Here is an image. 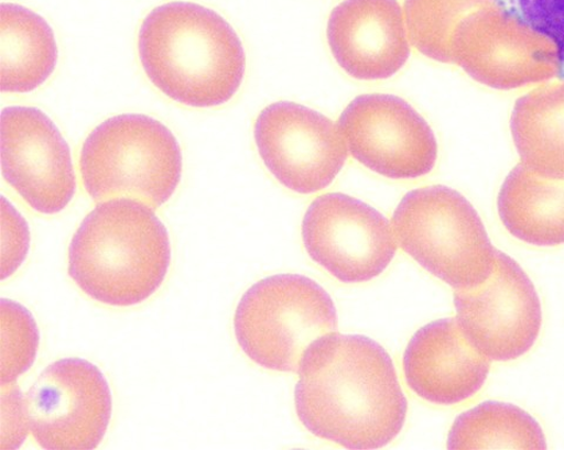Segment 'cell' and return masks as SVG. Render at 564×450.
<instances>
[{
	"label": "cell",
	"mask_w": 564,
	"mask_h": 450,
	"mask_svg": "<svg viewBox=\"0 0 564 450\" xmlns=\"http://www.w3.org/2000/svg\"><path fill=\"white\" fill-rule=\"evenodd\" d=\"M297 374L295 411L313 436L348 449H379L400 436L409 402L379 342L328 333L308 345Z\"/></svg>",
	"instance_id": "6da1fadb"
},
{
	"label": "cell",
	"mask_w": 564,
	"mask_h": 450,
	"mask_svg": "<svg viewBox=\"0 0 564 450\" xmlns=\"http://www.w3.org/2000/svg\"><path fill=\"white\" fill-rule=\"evenodd\" d=\"M138 54L156 90L194 109L231 101L246 74L235 28L217 11L193 2L153 9L140 25Z\"/></svg>",
	"instance_id": "7a4b0ae2"
},
{
	"label": "cell",
	"mask_w": 564,
	"mask_h": 450,
	"mask_svg": "<svg viewBox=\"0 0 564 450\" xmlns=\"http://www.w3.org/2000/svg\"><path fill=\"white\" fill-rule=\"evenodd\" d=\"M172 261L165 224L150 205L118 198L88 213L68 248V275L95 301L143 304L162 287Z\"/></svg>",
	"instance_id": "3957f363"
},
{
	"label": "cell",
	"mask_w": 564,
	"mask_h": 450,
	"mask_svg": "<svg viewBox=\"0 0 564 450\" xmlns=\"http://www.w3.org/2000/svg\"><path fill=\"white\" fill-rule=\"evenodd\" d=\"M84 188L95 201L132 198L165 205L183 177V153L171 130L145 114H119L87 135L79 157Z\"/></svg>",
	"instance_id": "277c9868"
},
{
	"label": "cell",
	"mask_w": 564,
	"mask_h": 450,
	"mask_svg": "<svg viewBox=\"0 0 564 450\" xmlns=\"http://www.w3.org/2000/svg\"><path fill=\"white\" fill-rule=\"evenodd\" d=\"M392 224L402 251L455 290L481 286L496 270L498 250L481 217L454 188L432 185L410 190Z\"/></svg>",
	"instance_id": "5b68a950"
},
{
	"label": "cell",
	"mask_w": 564,
	"mask_h": 450,
	"mask_svg": "<svg viewBox=\"0 0 564 450\" xmlns=\"http://www.w3.org/2000/svg\"><path fill=\"white\" fill-rule=\"evenodd\" d=\"M234 326L241 351L258 366L297 372L308 345L338 331V314L327 290L308 276L276 274L245 292Z\"/></svg>",
	"instance_id": "8992f818"
},
{
	"label": "cell",
	"mask_w": 564,
	"mask_h": 450,
	"mask_svg": "<svg viewBox=\"0 0 564 450\" xmlns=\"http://www.w3.org/2000/svg\"><path fill=\"white\" fill-rule=\"evenodd\" d=\"M452 64L490 89L514 90L561 72L555 43L498 4L476 11L456 28Z\"/></svg>",
	"instance_id": "52a82bcc"
},
{
	"label": "cell",
	"mask_w": 564,
	"mask_h": 450,
	"mask_svg": "<svg viewBox=\"0 0 564 450\" xmlns=\"http://www.w3.org/2000/svg\"><path fill=\"white\" fill-rule=\"evenodd\" d=\"M28 428L48 450L96 449L112 417L108 380L90 361L62 359L46 367L24 399Z\"/></svg>",
	"instance_id": "ba28073f"
},
{
	"label": "cell",
	"mask_w": 564,
	"mask_h": 450,
	"mask_svg": "<svg viewBox=\"0 0 564 450\" xmlns=\"http://www.w3.org/2000/svg\"><path fill=\"white\" fill-rule=\"evenodd\" d=\"M302 234L312 261L344 284L378 278L398 251L391 221L375 207L340 193L312 201Z\"/></svg>",
	"instance_id": "9c48e42d"
},
{
	"label": "cell",
	"mask_w": 564,
	"mask_h": 450,
	"mask_svg": "<svg viewBox=\"0 0 564 450\" xmlns=\"http://www.w3.org/2000/svg\"><path fill=\"white\" fill-rule=\"evenodd\" d=\"M254 142L271 175L297 195H314L330 186L348 158L339 125L293 101L273 102L259 113Z\"/></svg>",
	"instance_id": "30bf717a"
},
{
	"label": "cell",
	"mask_w": 564,
	"mask_h": 450,
	"mask_svg": "<svg viewBox=\"0 0 564 450\" xmlns=\"http://www.w3.org/2000/svg\"><path fill=\"white\" fill-rule=\"evenodd\" d=\"M338 125L351 157L381 177L414 180L430 175L436 165L434 131L398 96H358L348 103Z\"/></svg>",
	"instance_id": "8fae6325"
},
{
	"label": "cell",
	"mask_w": 564,
	"mask_h": 450,
	"mask_svg": "<svg viewBox=\"0 0 564 450\" xmlns=\"http://www.w3.org/2000/svg\"><path fill=\"white\" fill-rule=\"evenodd\" d=\"M456 320L490 361H514L534 348L542 328L539 293L513 257L498 250L496 270L479 287L456 290Z\"/></svg>",
	"instance_id": "7c38bea8"
},
{
	"label": "cell",
	"mask_w": 564,
	"mask_h": 450,
	"mask_svg": "<svg viewBox=\"0 0 564 450\" xmlns=\"http://www.w3.org/2000/svg\"><path fill=\"white\" fill-rule=\"evenodd\" d=\"M2 171L6 182L34 212H63L77 193L70 150L42 110L10 107L2 112Z\"/></svg>",
	"instance_id": "4fadbf2b"
},
{
	"label": "cell",
	"mask_w": 564,
	"mask_h": 450,
	"mask_svg": "<svg viewBox=\"0 0 564 450\" xmlns=\"http://www.w3.org/2000/svg\"><path fill=\"white\" fill-rule=\"evenodd\" d=\"M326 37L341 70L361 81L390 79L411 57L398 0H343L329 14Z\"/></svg>",
	"instance_id": "5bb4252c"
},
{
	"label": "cell",
	"mask_w": 564,
	"mask_h": 450,
	"mask_svg": "<svg viewBox=\"0 0 564 450\" xmlns=\"http://www.w3.org/2000/svg\"><path fill=\"white\" fill-rule=\"evenodd\" d=\"M405 383L422 400L438 406L463 404L486 384L490 360L465 338L456 318L420 328L402 359Z\"/></svg>",
	"instance_id": "9a60e30c"
},
{
	"label": "cell",
	"mask_w": 564,
	"mask_h": 450,
	"mask_svg": "<svg viewBox=\"0 0 564 450\" xmlns=\"http://www.w3.org/2000/svg\"><path fill=\"white\" fill-rule=\"evenodd\" d=\"M498 213L507 232L527 245H564V180L543 178L520 164L500 188Z\"/></svg>",
	"instance_id": "2e32d148"
},
{
	"label": "cell",
	"mask_w": 564,
	"mask_h": 450,
	"mask_svg": "<svg viewBox=\"0 0 564 450\" xmlns=\"http://www.w3.org/2000/svg\"><path fill=\"white\" fill-rule=\"evenodd\" d=\"M0 88L3 94H30L55 73L58 45L43 17L13 3L0 7Z\"/></svg>",
	"instance_id": "e0dca14e"
},
{
	"label": "cell",
	"mask_w": 564,
	"mask_h": 450,
	"mask_svg": "<svg viewBox=\"0 0 564 450\" xmlns=\"http://www.w3.org/2000/svg\"><path fill=\"white\" fill-rule=\"evenodd\" d=\"M510 131L523 166L543 178L564 180V80L520 98Z\"/></svg>",
	"instance_id": "ac0fdd59"
},
{
	"label": "cell",
	"mask_w": 564,
	"mask_h": 450,
	"mask_svg": "<svg viewBox=\"0 0 564 450\" xmlns=\"http://www.w3.org/2000/svg\"><path fill=\"white\" fill-rule=\"evenodd\" d=\"M448 449H545L540 424L522 408L486 402L458 415L447 439Z\"/></svg>",
	"instance_id": "d6986e66"
},
{
	"label": "cell",
	"mask_w": 564,
	"mask_h": 450,
	"mask_svg": "<svg viewBox=\"0 0 564 450\" xmlns=\"http://www.w3.org/2000/svg\"><path fill=\"white\" fill-rule=\"evenodd\" d=\"M497 0H404L403 13L409 36L422 56L452 64L453 34L467 17Z\"/></svg>",
	"instance_id": "ffe728a7"
},
{
	"label": "cell",
	"mask_w": 564,
	"mask_h": 450,
	"mask_svg": "<svg viewBox=\"0 0 564 450\" xmlns=\"http://www.w3.org/2000/svg\"><path fill=\"white\" fill-rule=\"evenodd\" d=\"M2 386H7L33 365L40 332L25 307L6 299L2 300Z\"/></svg>",
	"instance_id": "44dd1931"
},
{
	"label": "cell",
	"mask_w": 564,
	"mask_h": 450,
	"mask_svg": "<svg viewBox=\"0 0 564 450\" xmlns=\"http://www.w3.org/2000/svg\"><path fill=\"white\" fill-rule=\"evenodd\" d=\"M524 22L552 40L564 61V0H519Z\"/></svg>",
	"instance_id": "7402d4cb"
},
{
	"label": "cell",
	"mask_w": 564,
	"mask_h": 450,
	"mask_svg": "<svg viewBox=\"0 0 564 450\" xmlns=\"http://www.w3.org/2000/svg\"><path fill=\"white\" fill-rule=\"evenodd\" d=\"M3 235L9 238V242H3V249L9 250L3 253V259L9 255L3 264V279L11 275L23 263L30 244V232L26 221L18 213L14 207L3 197Z\"/></svg>",
	"instance_id": "603a6c76"
}]
</instances>
